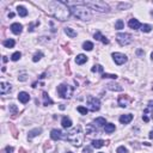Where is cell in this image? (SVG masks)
<instances>
[{
	"instance_id": "6da1fadb",
	"label": "cell",
	"mask_w": 153,
	"mask_h": 153,
	"mask_svg": "<svg viewBox=\"0 0 153 153\" xmlns=\"http://www.w3.org/2000/svg\"><path fill=\"white\" fill-rule=\"evenodd\" d=\"M48 7H49V10H48L49 13L53 17L57 18L59 20H66V19H68V17L71 14V10L62 1H53V3H49Z\"/></svg>"
},
{
	"instance_id": "7a4b0ae2",
	"label": "cell",
	"mask_w": 153,
	"mask_h": 153,
	"mask_svg": "<svg viewBox=\"0 0 153 153\" xmlns=\"http://www.w3.org/2000/svg\"><path fill=\"white\" fill-rule=\"evenodd\" d=\"M71 13L78 19H81V20H90L92 17L91 11L89 10V7H86L83 4H77V5L72 6L70 8Z\"/></svg>"
},
{
	"instance_id": "3957f363",
	"label": "cell",
	"mask_w": 153,
	"mask_h": 153,
	"mask_svg": "<svg viewBox=\"0 0 153 153\" xmlns=\"http://www.w3.org/2000/svg\"><path fill=\"white\" fill-rule=\"evenodd\" d=\"M83 139H84V134L81 132V127L80 126H77L75 128H73L70 133H67L66 135V140L70 141L72 145L74 146H80L81 143H83Z\"/></svg>"
},
{
	"instance_id": "277c9868",
	"label": "cell",
	"mask_w": 153,
	"mask_h": 153,
	"mask_svg": "<svg viewBox=\"0 0 153 153\" xmlns=\"http://www.w3.org/2000/svg\"><path fill=\"white\" fill-rule=\"evenodd\" d=\"M84 5L86 7L91 8V10H94L97 12H108V11L110 10L109 5L102 0H91V1H84Z\"/></svg>"
},
{
	"instance_id": "5b68a950",
	"label": "cell",
	"mask_w": 153,
	"mask_h": 153,
	"mask_svg": "<svg viewBox=\"0 0 153 153\" xmlns=\"http://www.w3.org/2000/svg\"><path fill=\"white\" fill-rule=\"evenodd\" d=\"M57 93L61 98L68 99L73 94V87L70 85H66V84H61V85L57 86Z\"/></svg>"
},
{
	"instance_id": "8992f818",
	"label": "cell",
	"mask_w": 153,
	"mask_h": 153,
	"mask_svg": "<svg viewBox=\"0 0 153 153\" xmlns=\"http://www.w3.org/2000/svg\"><path fill=\"white\" fill-rule=\"evenodd\" d=\"M116 40H117L118 44L120 46H128L133 42V37L132 35H129L127 32H120L116 35Z\"/></svg>"
},
{
	"instance_id": "52a82bcc",
	"label": "cell",
	"mask_w": 153,
	"mask_h": 153,
	"mask_svg": "<svg viewBox=\"0 0 153 153\" xmlns=\"http://www.w3.org/2000/svg\"><path fill=\"white\" fill-rule=\"evenodd\" d=\"M87 105H89V109L91 111H98L101 109V101L96 97H89L87 99Z\"/></svg>"
},
{
	"instance_id": "ba28073f",
	"label": "cell",
	"mask_w": 153,
	"mask_h": 153,
	"mask_svg": "<svg viewBox=\"0 0 153 153\" xmlns=\"http://www.w3.org/2000/svg\"><path fill=\"white\" fill-rule=\"evenodd\" d=\"M111 56H113L115 64L118 65V66H121V65L126 64L127 60H128L126 55H124V54H122V53H113V55H111Z\"/></svg>"
},
{
	"instance_id": "9c48e42d",
	"label": "cell",
	"mask_w": 153,
	"mask_h": 153,
	"mask_svg": "<svg viewBox=\"0 0 153 153\" xmlns=\"http://www.w3.org/2000/svg\"><path fill=\"white\" fill-rule=\"evenodd\" d=\"M50 138L53 140H55V141L61 140L62 138H64V133H62L60 129H53V130L50 132Z\"/></svg>"
},
{
	"instance_id": "30bf717a",
	"label": "cell",
	"mask_w": 153,
	"mask_h": 153,
	"mask_svg": "<svg viewBox=\"0 0 153 153\" xmlns=\"http://www.w3.org/2000/svg\"><path fill=\"white\" fill-rule=\"evenodd\" d=\"M18 101L20 103H23V104H25V103H28L30 101V96L28 92H24V91H22L18 93Z\"/></svg>"
},
{
	"instance_id": "8fae6325",
	"label": "cell",
	"mask_w": 153,
	"mask_h": 153,
	"mask_svg": "<svg viewBox=\"0 0 153 153\" xmlns=\"http://www.w3.org/2000/svg\"><path fill=\"white\" fill-rule=\"evenodd\" d=\"M41 133H42V129H41V128H35V129H32V130H30V132L28 133V140H29V141H31L34 138L38 136Z\"/></svg>"
},
{
	"instance_id": "7c38bea8",
	"label": "cell",
	"mask_w": 153,
	"mask_h": 153,
	"mask_svg": "<svg viewBox=\"0 0 153 153\" xmlns=\"http://www.w3.org/2000/svg\"><path fill=\"white\" fill-rule=\"evenodd\" d=\"M11 31L13 32L14 35H19L22 32V30H23V25L19 24V23H13V24L11 25Z\"/></svg>"
},
{
	"instance_id": "4fadbf2b",
	"label": "cell",
	"mask_w": 153,
	"mask_h": 153,
	"mask_svg": "<svg viewBox=\"0 0 153 153\" xmlns=\"http://www.w3.org/2000/svg\"><path fill=\"white\" fill-rule=\"evenodd\" d=\"M11 85L8 83H5V81H3V83H0V93L1 94H5L7 93V92L11 91Z\"/></svg>"
},
{
	"instance_id": "5bb4252c",
	"label": "cell",
	"mask_w": 153,
	"mask_h": 153,
	"mask_svg": "<svg viewBox=\"0 0 153 153\" xmlns=\"http://www.w3.org/2000/svg\"><path fill=\"white\" fill-rule=\"evenodd\" d=\"M128 103H129V98H128V96H120L118 97V105L120 107H122V108H127L128 107Z\"/></svg>"
},
{
	"instance_id": "9a60e30c",
	"label": "cell",
	"mask_w": 153,
	"mask_h": 153,
	"mask_svg": "<svg viewBox=\"0 0 153 153\" xmlns=\"http://www.w3.org/2000/svg\"><path fill=\"white\" fill-rule=\"evenodd\" d=\"M133 120V115L132 114H126V115H121V117H120V122H121L122 124H127L129 123V122Z\"/></svg>"
},
{
	"instance_id": "2e32d148",
	"label": "cell",
	"mask_w": 153,
	"mask_h": 153,
	"mask_svg": "<svg viewBox=\"0 0 153 153\" xmlns=\"http://www.w3.org/2000/svg\"><path fill=\"white\" fill-rule=\"evenodd\" d=\"M87 56L86 55H84V54H79L78 56L75 57V64L77 65H84L85 62H87Z\"/></svg>"
},
{
	"instance_id": "e0dca14e",
	"label": "cell",
	"mask_w": 153,
	"mask_h": 153,
	"mask_svg": "<svg viewBox=\"0 0 153 153\" xmlns=\"http://www.w3.org/2000/svg\"><path fill=\"white\" fill-rule=\"evenodd\" d=\"M128 25L132 28V29H134V30H136V29H139V28H141V24H140V22L138 20V19H135V18L130 19V20H129V23H128Z\"/></svg>"
},
{
	"instance_id": "ac0fdd59",
	"label": "cell",
	"mask_w": 153,
	"mask_h": 153,
	"mask_svg": "<svg viewBox=\"0 0 153 153\" xmlns=\"http://www.w3.org/2000/svg\"><path fill=\"white\" fill-rule=\"evenodd\" d=\"M108 143H109V141H104V140H93V141H92V146H93L94 148H101L104 145H108Z\"/></svg>"
},
{
	"instance_id": "d6986e66",
	"label": "cell",
	"mask_w": 153,
	"mask_h": 153,
	"mask_svg": "<svg viewBox=\"0 0 153 153\" xmlns=\"http://www.w3.org/2000/svg\"><path fill=\"white\" fill-rule=\"evenodd\" d=\"M61 124L64 128H70V127H72V121H71V118L67 117V116H64L61 120Z\"/></svg>"
},
{
	"instance_id": "ffe728a7",
	"label": "cell",
	"mask_w": 153,
	"mask_h": 153,
	"mask_svg": "<svg viewBox=\"0 0 153 153\" xmlns=\"http://www.w3.org/2000/svg\"><path fill=\"white\" fill-rule=\"evenodd\" d=\"M93 124L97 126V128H99V127H103L107 124V121H105L104 117H97L96 120L93 121Z\"/></svg>"
},
{
	"instance_id": "44dd1931",
	"label": "cell",
	"mask_w": 153,
	"mask_h": 153,
	"mask_svg": "<svg viewBox=\"0 0 153 153\" xmlns=\"http://www.w3.org/2000/svg\"><path fill=\"white\" fill-rule=\"evenodd\" d=\"M108 89L111 90V91H122L123 90V87H122L121 85H118V84H114V83H110L108 84Z\"/></svg>"
},
{
	"instance_id": "7402d4cb",
	"label": "cell",
	"mask_w": 153,
	"mask_h": 153,
	"mask_svg": "<svg viewBox=\"0 0 153 153\" xmlns=\"http://www.w3.org/2000/svg\"><path fill=\"white\" fill-rule=\"evenodd\" d=\"M115 129H116V127H115V124L114 123H107L104 126V130H105V133H108V134L115 132Z\"/></svg>"
},
{
	"instance_id": "603a6c76",
	"label": "cell",
	"mask_w": 153,
	"mask_h": 153,
	"mask_svg": "<svg viewBox=\"0 0 153 153\" xmlns=\"http://www.w3.org/2000/svg\"><path fill=\"white\" fill-rule=\"evenodd\" d=\"M4 47H6V48H13L14 44H16V42H14V40H12V38H8V40H5L3 42Z\"/></svg>"
},
{
	"instance_id": "cb8c5ba5",
	"label": "cell",
	"mask_w": 153,
	"mask_h": 153,
	"mask_svg": "<svg viewBox=\"0 0 153 153\" xmlns=\"http://www.w3.org/2000/svg\"><path fill=\"white\" fill-rule=\"evenodd\" d=\"M42 94H43V99H44L43 104H44V105H51V104H53L54 102L51 101V98L48 96V93H47V92H43Z\"/></svg>"
},
{
	"instance_id": "d4e9b609",
	"label": "cell",
	"mask_w": 153,
	"mask_h": 153,
	"mask_svg": "<svg viewBox=\"0 0 153 153\" xmlns=\"http://www.w3.org/2000/svg\"><path fill=\"white\" fill-rule=\"evenodd\" d=\"M17 12L20 17H27L28 16V10L24 7V6H18L17 7Z\"/></svg>"
},
{
	"instance_id": "484cf974",
	"label": "cell",
	"mask_w": 153,
	"mask_h": 153,
	"mask_svg": "<svg viewBox=\"0 0 153 153\" xmlns=\"http://www.w3.org/2000/svg\"><path fill=\"white\" fill-rule=\"evenodd\" d=\"M65 34L70 37H77V31H74L72 28H65Z\"/></svg>"
},
{
	"instance_id": "4316f807",
	"label": "cell",
	"mask_w": 153,
	"mask_h": 153,
	"mask_svg": "<svg viewBox=\"0 0 153 153\" xmlns=\"http://www.w3.org/2000/svg\"><path fill=\"white\" fill-rule=\"evenodd\" d=\"M83 49H84V50H87V51L92 50V49H93V43L90 42V41H86V42H84L83 43Z\"/></svg>"
},
{
	"instance_id": "83f0119b",
	"label": "cell",
	"mask_w": 153,
	"mask_h": 153,
	"mask_svg": "<svg viewBox=\"0 0 153 153\" xmlns=\"http://www.w3.org/2000/svg\"><path fill=\"white\" fill-rule=\"evenodd\" d=\"M94 132H97V128H96V126L94 124H87V127H86V133L87 134H92V133H94Z\"/></svg>"
},
{
	"instance_id": "f1b7e54d",
	"label": "cell",
	"mask_w": 153,
	"mask_h": 153,
	"mask_svg": "<svg viewBox=\"0 0 153 153\" xmlns=\"http://www.w3.org/2000/svg\"><path fill=\"white\" fill-rule=\"evenodd\" d=\"M91 72H93V73L94 72H99V73H102L103 74V73H104V68H103L101 65H94L93 67L91 68Z\"/></svg>"
},
{
	"instance_id": "f546056e",
	"label": "cell",
	"mask_w": 153,
	"mask_h": 153,
	"mask_svg": "<svg viewBox=\"0 0 153 153\" xmlns=\"http://www.w3.org/2000/svg\"><path fill=\"white\" fill-rule=\"evenodd\" d=\"M123 28H124V23H123V20H122V19H118V20L115 23V29L121 30V29H123Z\"/></svg>"
},
{
	"instance_id": "4dcf8cb0",
	"label": "cell",
	"mask_w": 153,
	"mask_h": 153,
	"mask_svg": "<svg viewBox=\"0 0 153 153\" xmlns=\"http://www.w3.org/2000/svg\"><path fill=\"white\" fill-rule=\"evenodd\" d=\"M20 56H22V53H20V51H16V53L12 54L11 60H12V61H18V60L20 59Z\"/></svg>"
},
{
	"instance_id": "1f68e13d",
	"label": "cell",
	"mask_w": 153,
	"mask_h": 153,
	"mask_svg": "<svg viewBox=\"0 0 153 153\" xmlns=\"http://www.w3.org/2000/svg\"><path fill=\"white\" fill-rule=\"evenodd\" d=\"M42 57H43V53L38 51V53H36L35 55H34V57H32V61H34V62H37V61H40Z\"/></svg>"
},
{
	"instance_id": "d6a6232c",
	"label": "cell",
	"mask_w": 153,
	"mask_h": 153,
	"mask_svg": "<svg viewBox=\"0 0 153 153\" xmlns=\"http://www.w3.org/2000/svg\"><path fill=\"white\" fill-rule=\"evenodd\" d=\"M77 110H78L81 115H86V114L89 113V109H87V108H85V107H81V105L77 108Z\"/></svg>"
},
{
	"instance_id": "836d02e7",
	"label": "cell",
	"mask_w": 153,
	"mask_h": 153,
	"mask_svg": "<svg viewBox=\"0 0 153 153\" xmlns=\"http://www.w3.org/2000/svg\"><path fill=\"white\" fill-rule=\"evenodd\" d=\"M151 30H152V27L148 24H143L141 25V31L143 32H151Z\"/></svg>"
},
{
	"instance_id": "e575fe53",
	"label": "cell",
	"mask_w": 153,
	"mask_h": 153,
	"mask_svg": "<svg viewBox=\"0 0 153 153\" xmlns=\"http://www.w3.org/2000/svg\"><path fill=\"white\" fill-rule=\"evenodd\" d=\"M102 78H103V79H105V78L117 79V75H116V74H109V73H103V74H102Z\"/></svg>"
},
{
	"instance_id": "d590c367",
	"label": "cell",
	"mask_w": 153,
	"mask_h": 153,
	"mask_svg": "<svg viewBox=\"0 0 153 153\" xmlns=\"http://www.w3.org/2000/svg\"><path fill=\"white\" fill-rule=\"evenodd\" d=\"M116 153H128V150H127L124 146H120V147L116 150Z\"/></svg>"
},
{
	"instance_id": "8d00e7d4",
	"label": "cell",
	"mask_w": 153,
	"mask_h": 153,
	"mask_svg": "<svg viewBox=\"0 0 153 153\" xmlns=\"http://www.w3.org/2000/svg\"><path fill=\"white\" fill-rule=\"evenodd\" d=\"M93 37H94V40H97V41H102V38H103V35L101 34L99 31H97L96 34L93 35Z\"/></svg>"
},
{
	"instance_id": "74e56055",
	"label": "cell",
	"mask_w": 153,
	"mask_h": 153,
	"mask_svg": "<svg viewBox=\"0 0 153 153\" xmlns=\"http://www.w3.org/2000/svg\"><path fill=\"white\" fill-rule=\"evenodd\" d=\"M17 111H18V109H17L16 105H14V104H11V105H10V113H11V114H13V115H14V114L17 113Z\"/></svg>"
},
{
	"instance_id": "f35d334b",
	"label": "cell",
	"mask_w": 153,
	"mask_h": 153,
	"mask_svg": "<svg viewBox=\"0 0 153 153\" xmlns=\"http://www.w3.org/2000/svg\"><path fill=\"white\" fill-rule=\"evenodd\" d=\"M5 152L6 153H13V147H12V146H6Z\"/></svg>"
},
{
	"instance_id": "ab89813d",
	"label": "cell",
	"mask_w": 153,
	"mask_h": 153,
	"mask_svg": "<svg viewBox=\"0 0 153 153\" xmlns=\"http://www.w3.org/2000/svg\"><path fill=\"white\" fill-rule=\"evenodd\" d=\"M18 79H19V81H25V80L28 79V75H27V74H22Z\"/></svg>"
},
{
	"instance_id": "60d3db41",
	"label": "cell",
	"mask_w": 153,
	"mask_h": 153,
	"mask_svg": "<svg viewBox=\"0 0 153 153\" xmlns=\"http://www.w3.org/2000/svg\"><path fill=\"white\" fill-rule=\"evenodd\" d=\"M120 8H129L130 7V4H120V6H118Z\"/></svg>"
},
{
	"instance_id": "b9f144b4",
	"label": "cell",
	"mask_w": 153,
	"mask_h": 153,
	"mask_svg": "<svg viewBox=\"0 0 153 153\" xmlns=\"http://www.w3.org/2000/svg\"><path fill=\"white\" fill-rule=\"evenodd\" d=\"M11 129H12V133H13V136H14V138H17V130H16V128H14L13 126H11Z\"/></svg>"
},
{
	"instance_id": "7bdbcfd3",
	"label": "cell",
	"mask_w": 153,
	"mask_h": 153,
	"mask_svg": "<svg viewBox=\"0 0 153 153\" xmlns=\"http://www.w3.org/2000/svg\"><path fill=\"white\" fill-rule=\"evenodd\" d=\"M102 42L104 43V44H108V43H109V40H108V38L105 37V36H103V38H102Z\"/></svg>"
},
{
	"instance_id": "ee69618b",
	"label": "cell",
	"mask_w": 153,
	"mask_h": 153,
	"mask_svg": "<svg viewBox=\"0 0 153 153\" xmlns=\"http://www.w3.org/2000/svg\"><path fill=\"white\" fill-rule=\"evenodd\" d=\"M143 120H144L145 122H148V121H150V118H148L146 115H144V116H143Z\"/></svg>"
},
{
	"instance_id": "f6af8a7d",
	"label": "cell",
	"mask_w": 153,
	"mask_h": 153,
	"mask_svg": "<svg viewBox=\"0 0 153 153\" xmlns=\"http://www.w3.org/2000/svg\"><path fill=\"white\" fill-rule=\"evenodd\" d=\"M13 17H14L13 12H10V13H8V18H13Z\"/></svg>"
},
{
	"instance_id": "bcb514c9",
	"label": "cell",
	"mask_w": 153,
	"mask_h": 153,
	"mask_svg": "<svg viewBox=\"0 0 153 153\" xmlns=\"http://www.w3.org/2000/svg\"><path fill=\"white\" fill-rule=\"evenodd\" d=\"M148 108H153V101H150V102H148Z\"/></svg>"
},
{
	"instance_id": "7dc6e473",
	"label": "cell",
	"mask_w": 153,
	"mask_h": 153,
	"mask_svg": "<svg viewBox=\"0 0 153 153\" xmlns=\"http://www.w3.org/2000/svg\"><path fill=\"white\" fill-rule=\"evenodd\" d=\"M148 136H150V139H152V140H153V129L150 132V135H148Z\"/></svg>"
},
{
	"instance_id": "c3c4849f",
	"label": "cell",
	"mask_w": 153,
	"mask_h": 153,
	"mask_svg": "<svg viewBox=\"0 0 153 153\" xmlns=\"http://www.w3.org/2000/svg\"><path fill=\"white\" fill-rule=\"evenodd\" d=\"M19 153H27V151L24 148H19Z\"/></svg>"
},
{
	"instance_id": "681fc988",
	"label": "cell",
	"mask_w": 153,
	"mask_h": 153,
	"mask_svg": "<svg viewBox=\"0 0 153 153\" xmlns=\"http://www.w3.org/2000/svg\"><path fill=\"white\" fill-rule=\"evenodd\" d=\"M44 77H46V73H43V74H41L40 77H38V78H40V79H43V78H44Z\"/></svg>"
},
{
	"instance_id": "f907efd6",
	"label": "cell",
	"mask_w": 153,
	"mask_h": 153,
	"mask_svg": "<svg viewBox=\"0 0 153 153\" xmlns=\"http://www.w3.org/2000/svg\"><path fill=\"white\" fill-rule=\"evenodd\" d=\"M143 54H144L143 50H138V55H143Z\"/></svg>"
},
{
	"instance_id": "816d5d0a",
	"label": "cell",
	"mask_w": 153,
	"mask_h": 153,
	"mask_svg": "<svg viewBox=\"0 0 153 153\" xmlns=\"http://www.w3.org/2000/svg\"><path fill=\"white\" fill-rule=\"evenodd\" d=\"M7 60H8V59H7L6 56H3V61H4V62H7Z\"/></svg>"
},
{
	"instance_id": "f5cc1de1",
	"label": "cell",
	"mask_w": 153,
	"mask_h": 153,
	"mask_svg": "<svg viewBox=\"0 0 153 153\" xmlns=\"http://www.w3.org/2000/svg\"><path fill=\"white\" fill-rule=\"evenodd\" d=\"M60 109H61V110H64V109H65V105L64 104H60Z\"/></svg>"
},
{
	"instance_id": "db71d44e",
	"label": "cell",
	"mask_w": 153,
	"mask_h": 153,
	"mask_svg": "<svg viewBox=\"0 0 153 153\" xmlns=\"http://www.w3.org/2000/svg\"><path fill=\"white\" fill-rule=\"evenodd\" d=\"M151 59H152V61H153V53L151 54Z\"/></svg>"
},
{
	"instance_id": "11a10c76",
	"label": "cell",
	"mask_w": 153,
	"mask_h": 153,
	"mask_svg": "<svg viewBox=\"0 0 153 153\" xmlns=\"http://www.w3.org/2000/svg\"><path fill=\"white\" fill-rule=\"evenodd\" d=\"M151 13H152V16H153V11H152V12H151Z\"/></svg>"
},
{
	"instance_id": "9f6ffc18",
	"label": "cell",
	"mask_w": 153,
	"mask_h": 153,
	"mask_svg": "<svg viewBox=\"0 0 153 153\" xmlns=\"http://www.w3.org/2000/svg\"><path fill=\"white\" fill-rule=\"evenodd\" d=\"M67 153H72V152H67Z\"/></svg>"
},
{
	"instance_id": "6f0895ef",
	"label": "cell",
	"mask_w": 153,
	"mask_h": 153,
	"mask_svg": "<svg viewBox=\"0 0 153 153\" xmlns=\"http://www.w3.org/2000/svg\"><path fill=\"white\" fill-rule=\"evenodd\" d=\"M99 153H103V152H99Z\"/></svg>"
}]
</instances>
